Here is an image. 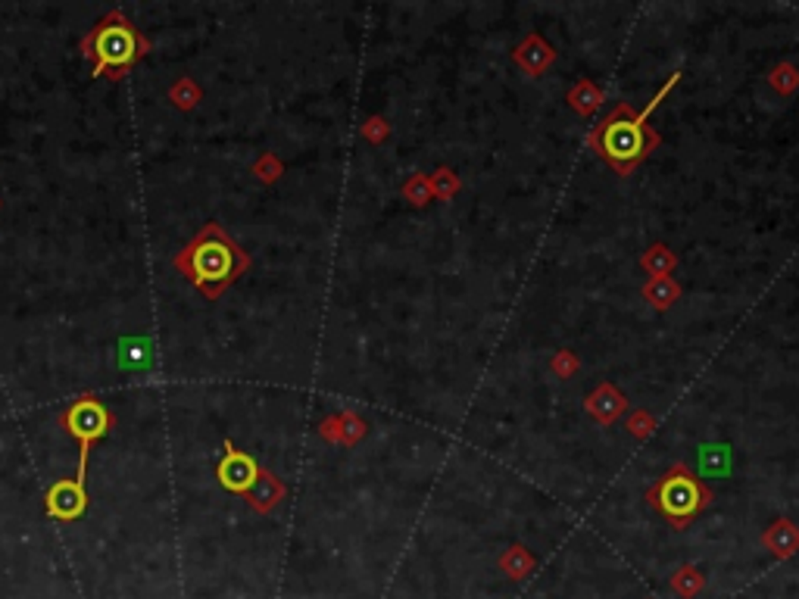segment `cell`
Segmentation results:
<instances>
[{
    "mask_svg": "<svg viewBox=\"0 0 799 599\" xmlns=\"http://www.w3.org/2000/svg\"><path fill=\"white\" fill-rule=\"evenodd\" d=\"M678 79H681V73H674L640 113H637L631 103H618L594 132L588 134V144L594 147L599 157H603L622 178H628L631 172H634L637 166L659 147V134H656V128L649 125V116H653V109L668 98V91L678 85Z\"/></svg>",
    "mask_w": 799,
    "mask_h": 599,
    "instance_id": "cell-1",
    "label": "cell"
},
{
    "mask_svg": "<svg viewBox=\"0 0 799 599\" xmlns=\"http://www.w3.org/2000/svg\"><path fill=\"white\" fill-rule=\"evenodd\" d=\"M176 266L188 272V278L206 297H219L222 287H228L250 266V256L216 222H210L200 231V237H194L188 250L178 256Z\"/></svg>",
    "mask_w": 799,
    "mask_h": 599,
    "instance_id": "cell-2",
    "label": "cell"
},
{
    "mask_svg": "<svg viewBox=\"0 0 799 599\" xmlns=\"http://www.w3.org/2000/svg\"><path fill=\"white\" fill-rule=\"evenodd\" d=\"M147 50L150 44L134 31V25L119 10L109 13L82 41V54L94 63V75H107V79H122Z\"/></svg>",
    "mask_w": 799,
    "mask_h": 599,
    "instance_id": "cell-3",
    "label": "cell"
},
{
    "mask_svg": "<svg viewBox=\"0 0 799 599\" xmlns=\"http://www.w3.org/2000/svg\"><path fill=\"white\" fill-rule=\"evenodd\" d=\"M649 506L666 515L672 527H687L706 506H712V491L684 466H672L653 487L647 491Z\"/></svg>",
    "mask_w": 799,
    "mask_h": 599,
    "instance_id": "cell-4",
    "label": "cell"
},
{
    "mask_svg": "<svg viewBox=\"0 0 799 599\" xmlns=\"http://www.w3.org/2000/svg\"><path fill=\"white\" fill-rule=\"evenodd\" d=\"M60 422H63V428L79 441V475H75V481L85 484L88 453H91L94 441H100V437L113 428V415H109L94 397H82L69 406L66 415H63Z\"/></svg>",
    "mask_w": 799,
    "mask_h": 599,
    "instance_id": "cell-5",
    "label": "cell"
},
{
    "mask_svg": "<svg viewBox=\"0 0 799 599\" xmlns=\"http://www.w3.org/2000/svg\"><path fill=\"white\" fill-rule=\"evenodd\" d=\"M260 472L262 468L256 466L250 456L225 447V459L219 462V484H222L225 491L244 493V497H247V493L256 487V481H260Z\"/></svg>",
    "mask_w": 799,
    "mask_h": 599,
    "instance_id": "cell-6",
    "label": "cell"
},
{
    "mask_svg": "<svg viewBox=\"0 0 799 599\" xmlns=\"http://www.w3.org/2000/svg\"><path fill=\"white\" fill-rule=\"evenodd\" d=\"M88 506L85 497V484L79 481H56L47 491V515L60 521H75Z\"/></svg>",
    "mask_w": 799,
    "mask_h": 599,
    "instance_id": "cell-7",
    "label": "cell"
},
{
    "mask_svg": "<svg viewBox=\"0 0 799 599\" xmlns=\"http://www.w3.org/2000/svg\"><path fill=\"white\" fill-rule=\"evenodd\" d=\"M624 406H628V399H624V394L618 388H612V384H599L594 394L588 397V412L599 424H612L624 412Z\"/></svg>",
    "mask_w": 799,
    "mask_h": 599,
    "instance_id": "cell-8",
    "label": "cell"
},
{
    "mask_svg": "<svg viewBox=\"0 0 799 599\" xmlns=\"http://www.w3.org/2000/svg\"><path fill=\"white\" fill-rule=\"evenodd\" d=\"M553 56H556L553 47L540 35H528L525 41L519 44V50H515V63H519L528 75H540L553 63Z\"/></svg>",
    "mask_w": 799,
    "mask_h": 599,
    "instance_id": "cell-9",
    "label": "cell"
},
{
    "mask_svg": "<svg viewBox=\"0 0 799 599\" xmlns=\"http://www.w3.org/2000/svg\"><path fill=\"white\" fill-rule=\"evenodd\" d=\"M765 546H769L771 552H775L778 559H790L794 552L799 550V531L794 521H775V525L765 531Z\"/></svg>",
    "mask_w": 799,
    "mask_h": 599,
    "instance_id": "cell-10",
    "label": "cell"
},
{
    "mask_svg": "<svg viewBox=\"0 0 799 599\" xmlns=\"http://www.w3.org/2000/svg\"><path fill=\"white\" fill-rule=\"evenodd\" d=\"M281 497H285V487H281L279 481H275V475H269L266 468H262V472H260V481H256V487L247 493L250 506L260 509V512H269V509L279 506V500H281Z\"/></svg>",
    "mask_w": 799,
    "mask_h": 599,
    "instance_id": "cell-11",
    "label": "cell"
},
{
    "mask_svg": "<svg viewBox=\"0 0 799 599\" xmlns=\"http://www.w3.org/2000/svg\"><path fill=\"white\" fill-rule=\"evenodd\" d=\"M534 556L525 550V546H509L506 552L500 556V569L506 571L509 578H515V581H525L528 575L534 571Z\"/></svg>",
    "mask_w": 799,
    "mask_h": 599,
    "instance_id": "cell-12",
    "label": "cell"
},
{
    "mask_svg": "<svg viewBox=\"0 0 799 599\" xmlns=\"http://www.w3.org/2000/svg\"><path fill=\"white\" fill-rule=\"evenodd\" d=\"M702 587H706V578H702V571L693 569V565H684V569H678V575L672 578V590L681 599H693Z\"/></svg>",
    "mask_w": 799,
    "mask_h": 599,
    "instance_id": "cell-13",
    "label": "cell"
},
{
    "mask_svg": "<svg viewBox=\"0 0 799 599\" xmlns=\"http://www.w3.org/2000/svg\"><path fill=\"white\" fill-rule=\"evenodd\" d=\"M569 103L581 116H590L599 107V103H603V94H599V88L590 85V81H578V85L571 88V94H569Z\"/></svg>",
    "mask_w": 799,
    "mask_h": 599,
    "instance_id": "cell-14",
    "label": "cell"
},
{
    "mask_svg": "<svg viewBox=\"0 0 799 599\" xmlns=\"http://www.w3.org/2000/svg\"><path fill=\"white\" fill-rule=\"evenodd\" d=\"M643 294H647V297L653 300V306H656V309H668L674 300H678V285H674V281L668 278V275H662V278H653V281H649L647 291H643Z\"/></svg>",
    "mask_w": 799,
    "mask_h": 599,
    "instance_id": "cell-15",
    "label": "cell"
},
{
    "mask_svg": "<svg viewBox=\"0 0 799 599\" xmlns=\"http://www.w3.org/2000/svg\"><path fill=\"white\" fill-rule=\"evenodd\" d=\"M643 266L653 272V278H662L674 266V256L668 253V247H649V253L643 256Z\"/></svg>",
    "mask_w": 799,
    "mask_h": 599,
    "instance_id": "cell-16",
    "label": "cell"
},
{
    "mask_svg": "<svg viewBox=\"0 0 799 599\" xmlns=\"http://www.w3.org/2000/svg\"><path fill=\"white\" fill-rule=\"evenodd\" d=\"M428 182H431V194H437L441 200H450L456 194V188H460V182H456V175L450 169H437Z\"/></svg>",
    "mask_w": 799,
    "mask_h": 599,
    "instance_id": "cell-17",
    "label": "cell"
},
{
    "mask_svg": "<svg viewBox=\"0 0 799 599\" xmlns=\"http://www.w3.org/2000/svg\"><path fill=\"white\" fill-rule=\"evenodd\" d=\"M771 85H775L781 94L794 91V88L799 85V73H796L794 66H787V63H784V66H778L775 75H771Z\"/></svg>",
    "mask_w": 799,
    "mask_h": 599,
    "instance_id": "cell-18",
    "label": "cell"
},
{
    "mask_svg": "<svg viewBox=\"0 0 799 599\" xmlns=\"http://www.w3.org/2000/svg\"><path fill=\"white\" fill-rule=\"evenodd\" d=\"M406 197H409L416 206H425L431 197H434V194H431V182H428V178H412V182L406 184Z\"/></svg>",
    "mask_w": 799,
    "mask_h": 599,
    "instance_id": "cell-19",
    "label": "cell"
},
{
    "mask_svg": "<svg viewBox=\"0 0 799 599\" xmlns=\"http://www.w3.org/2000/svg\"><path fill=\"white\" fill-rule=\"evenodd\" d=\"M631 434H634V437L653 434V418H649L647 412H637V415H631Z\"/></svg>",
    "mask_w": 799,
    "mask_h": 599,
    "instance_id": "cell-20",
    "label": "cell"
},
{
    "mask_svg": "<svg viewBox=\"0 0 799 599\" xmlns=\"http://www.w3.org/2000/svg\"><path fill=\"white\" fill-rule=\"evenodd\" d=\"M553 369H556V372H559V375H563V378H569V375H571V372H575V369H578V359H575V356H571V353H559V356H556V359H553Z\"/></svg>",
    "mask_w": 799,
    "mask_h": 599,
    "instance_id": "cell-21",
    "label": "cell"
},
{
    "mask_svg": "<svg viewBox=\"0 0 799 599\" xmlns=\"http://www.w3.org/2000/svg\"><path fill=\"white\" fill-rule=\"evenodd\" d=\"M172 100H178V103H182V107H191V103L197 100V94L191 91V85H188V81H185V85L172 88Z\"/></svg>",
    "mask_w": 799,
    "mask_h": 599,
    "instance_id": "cell-22",
    "label": "cell"
}]
</instances>
